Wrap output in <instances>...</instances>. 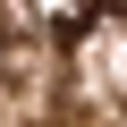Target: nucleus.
Masks as SVG:
<instances>
[{
  "mask_svg": "<svg viewBox=\"0 0 127 127\" xmlns=\"http://www.w3.org/2000/svg\"><path fill=\"white\" fill-rule=\"evenodd\" d=\"M102 9H110V0H59V34H85Z\"/></svg>",
  "mask_w": 127,
  "mask_h": 127,
  "instance_id": "1",
  "label": "nucleus"
}]
</instances>
